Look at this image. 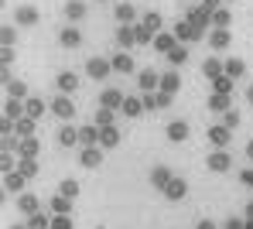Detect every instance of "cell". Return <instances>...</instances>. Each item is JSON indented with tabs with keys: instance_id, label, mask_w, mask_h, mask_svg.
Here are the masks:
<instances>
[{
	"instance_id": "43",
	"label": "cell",
	"mask_w": 253,
	"mask_h": 229,
	"mask_svg": "<svg viewBox=\"0 0 253 229\" xmlns=\"http://www.w3.org/2000/svg\"><path fill=\"white\" fill-rule=\"evenodd\" d=\"M199 3H202V7H206V10H212V14H215V10H219V7H222V0H199Z\"/></svg>"
},
{
	"instance_id": "10",
	"label": "cell",
	"mask_w": 253,
	"mask_h": 229,
	"mask_svg": "<svg viewBox=\"0 0 253 229\" xmlns=\"http://www.w3.org/2000/svg\"><path fill=\"white\" fill-rule=\"evenodd\" d=\"M51 110H55V116H62V120H72V113H76V106H72V99H69V96H55Z\"/></svg>"
},
{
	"instance_id": "32",
	"label": "cell",
	"mask_w": 253,
	"mask_h": 229,
	"mask_svg": "<svg viewBox=\"0 0 253 229\" xmlns=\"http://www.w3.org/2000/svg\"><path fill=\"white\" fill-rule=\"evenodd\" d=\"M14 41H17L14 28H10V24H3V28H0V45H3V48H14Z\"/></svg>"
},
{
	"instance_id": "4",
	"label": "cell",
	"mask_w": 253,
	"mask_h": 229,
	"mask_svg": "<svg viewBox=\"0 0 253 229\" xmlns=\"http://www.w3.org/2000/svg\"><path fill=\"white\" fill-rule=\"evenodd\" d=\"M14 21H17L21 28H31V24H38V7H31V3H21V7L14 10Z\"/></svg>"
},
{
	"instance_id": "21",
	"label": "cell",
	"mask_w": 253,
	"mask_h": 229,
	"mask_svg": "<svg viewBox=\"0 0 253 229\" xmlns=\"http://www.w3.org/2000/svg\"><path fill=\"white\" fill-rule=\"evenodd\" d=\"M140 24H144V28L151 31V35H161V14H158V10L144 14V17H140Z\"/></svg>"
},
{
	"instance_id": "46",
	"label": "cell",
	"mask_w": 253,
	"mask_h": 229,
	"mask_svg": "<svg viewBox=\"0 0 253 229\" xmlns=\"http://www.w3.org/2000/svg\"><path fill=\"white\" fill-rule=\"evenodd\" d=\"M247 99H250V103H253V86H250V89H247Z\"/></svg>"
},
{
	"instance_id": "40",
	"label": "cell",
	"mask_w": 253,
	"mask_h": 229,
	"mask_svg": "<svg viewBox=\"0 0 253 229\" xmlns=\"http://www.w3.org/2000/svg\"><path fill=\"white\" fill-rule=\"evenodd\" d=\"M236 123H240V113H236V110H229V113H226V120H222V127H229V130H233Z\"/></svg>"
},
{
	"instance_id": "23",
	"label": "cell",
	"mask_w": 253,
	"mask_h": 229,
	"mask_svg": "<svg viewBox=\"0 0 253 229\" xmlns=\"http://www.w3.org/2000/svg\"><path fill=\"white\" fill-rule=\"evenodd\" d=\"M209 110H215V113H229V110H233V106H229V96L212 92V96H209Z\"/></svg>"
},
{
	"instance_id": "15",
	"label": "cell",
	"mask_w": 253,
	"mask_h": 229,
	"mask_svg": "<svg viewBox=\"0 0 253 229\" xmlns=\"http://www.w3.org/2000/svg\"><path fill=\"white\" fill-rule=\"evenodd\" d=\"M178 89H181L178 72H161V89H158V92H168V96H174Z\"/></svg>"
},
{
	"instance_id": "14",
	"label": "cell",
	"mask_w": 253,
	"mask_h": 229,
	"mask_svg": "<svg viewBox=\"0 0 253 229\" xmlns=\"http://www.w3.org/2000/svg\"><path fill=\"white\" fill-rule=\"evenodd\" d=\"M117 45H120V51L130 45H137V35H133V24H120L117 28Z\"/></svg>"
},
{
	"instance_id": "31",
	"label": "cell",
	"mask_w": 253,
	"mask_h": 229,
	"mask_svg": "<svg viewBox=\"0 0 253 229\" xmlns=\"http://www.w3.org/2000/svg\"><path fill=\"white\" fill-rule=\"evenodd\" d=\"M229 134H233L229 127H212V130H209V140H212V144H226V140H229Z\"/></svg>"
},
{
	"instance_id": "29",
	"label": "cell",
	"mask_w": 253,
	"mask_h": 229,
	"mask_svg": "<svg viewBox=\"0 0 253 229\" xmlns=\"http://www.w3.org/2000/svg\"><path fill=\"white\" fill-rule=\"evenodd\" d=\"M133 35H137V45H154V38H158V35H151L144 24H133Z\"/></svg>"
},
{
	"instance_id": "1",
	"label": "cell",
	"mask_w": 253,
	"mask_h": 229,
	"mask_svg": "<svg viewBox=\"0 0 253 229\" xmlns=\"http://www.w3.org/2000/svg\"><path fill=\"white\" fill-rule=\"evenodd\" d=\"M171 35H174L178 41H199V38H202V31H199L188 17H181V21L174 24V31H171Z\"/></svg>"
},
{
	"instance_id": "34",
	"label": "cell",
	"mask_w": 253,
	"mask_h": 229,
	"mask_svg": "<svg viewBox=\"0 0 253 229\" xmlns=\"http://www.w3.org/2000/svg\"><path fill=\"white\" fill-rule=\"evenodd\" d=\"M99 140L110 147V144H117L120 140V134H117V127H99Z\"/></svg>"
},
{
	"instance_id": "39",
	"label": "cell",
	"mask_w": 253,
	"mask_h": 229,
	"mask_svg": "<svg viewBox=\"0 0 253 229\" xmlns=\"http://www.w3.org/2000/svg\"><path fill=\"white\" fill-rule=\"evenodd\" d=\"M76 137H79V134H76L72 127H62V134H58V140H62V144H72Z\"/></svg>"
},
{
	"instance_id": "6",
	"label": "cell",
	"mask_w": 253,
	"mask_h": 229,
	"mask_svg": "<svg viewBox=\"0 0 253 229\" xmlns=\"http://www.w3.org/2000/svg\"><path fill=\"white\" fill-rule=\"evenodd\" d=\"M126 96L120 89H106L103 96H99V106H106V110H124Z\"/></svg>"
},
{
	"instance_id": "25",
	"label": "cell",
	"mask_w": 253,
	"mask_h": 229,
	"mask_svg": "<svg viewBox=\"0 0 253 229\" xmlns=\"http://www.w3.org/2000/svg\"><path fill=\"white\" fill-rule=\"evenodd\" d=\"M7 96H10V99H24V96H28V86H24L21 79H10V82H7Z\"/></svg>"
},
{
	"instance_id": "30",
	"label": "cell",
	"mask_w": 253,
	"mask_h": 229,
	"mask_svg": "<svg viewBox=\"0 0 253 229\" xmlns=\"http://www.w3.org/2000/svg\"><path fill=\"white\" fill-rule=\"evenodd\" d=\"M17 151H21V154H24V157H28V161H31V157H35V154H38V140H35V137L21 140V144H17Z\"/></svg>"
},
{
	"instance_id": "28",
	"label": "cell",
	"mask_w": 253,
	"mask_h": 229,
	"mask_svg": "<svg viewBox=\"0 0 253 229\" xmlns=\"http://www.w3.org/2000/svg\"><path fill=\"white\" fill-rule=\"evenodd\" d=\"M140 110H144V99H133V96H126L124 116H140Z\"/></svg>"
},
{
	"instance_id": "5",
	"label": "cell",
	"mask_w": 253,
	"mask_h": 229,
	"mask_svg": "<svg viewBox=\"0 0 253 229\" xmlns=\"http://www.w3.org/2000/svg\"><path fill=\"white\" fill-rule=\"evenodd\" d=\"M137 82H140V89H144V92H158V89H161V72L147 69V72L137 76Z\"/></svg>"
},
{
	"instance_id": "8",
	"label": "cell",
	"mask_w": 253,
	"mask_h": 229,
	"mask_svg": "<svg viewBox=\"0 0 253 229\" xmlns=\"http://www.w3.org/2000/svg\"><path fill=\"white\" fill-rule=\"evenodd\" d=\"M165 106H171L168 92H144V110H165Z\"/></svg>"
},
{
	"instance_id": "17",
	"label": "cell",
	"mask_w": 253,
	"mask_h": 229,
	"mask_svg": "<svg viewBox=\"0 0 253 229\" xmlns=\"http://www.w3.org/2000/svg\"><path fill=\"white\" fill-rule=\"evenodd\" d=\"M3 113H7V120H14V123H17V120H24V116H21V113H24V103L7 96V103H3Z\"/></svg>"
},
{
	"instance_id": "47",
	"label": "cell",
	"mask_w": 253,
	"mask_h": 229,
	"mask_svg": "<svg viewBox=\"0 0 253 229\" xmlns=\"http://www.w3.org/2000/svg\"><path fill=\"white\" fill-rule=\"evenodd\" d=\"M247 154H250V157H253V140H250V147H247Z\"/></svg>"
},
{
	"instance_id": "41",
	"label": "cell",
	"mask_w": 253,
	"mask_h": 229,
	"mask_svg": "<svg viewBox=\"0 0 253 229\" xmlns=\"http://www.w3.org/2000/svg\"><path fill=\"white\" fill-rule=\"evenodd\" d=\"M0 62H3V69H10V62H14V48H3V51H0Z\"/></svg>"
},
{
	"instance_id": "9",
	"label": "cell",
	"mask_w": 253,
	"mask_h": 229,
	"mask_svg": "<svg viewBox=\"0 0 253 229\" xmlns=\"http://www.w3.org/2000/svg\"><path fill=\"white\" fill-rule=\"evenodd\" d=\"M174 48H178V38H174V35H168V31H161V35L154 38V51H161L165 58H168Z\"/></svg>"
},
{
	"instance_id": "37",
	"label": "cell",
	"mask_w": 253,
	"mask_h": 229,
	"mask_svg": "<svg viewBox=\"0 0 253 229\" xmlns=\"http://www.w3.org/2000/svg\"><path fill=\"white\" fill-rule=\"evenodd\" d=\"M226 164H229V157H226V154H212V157H209V168H215V171H222Z\"/></svg>"
},
{
	"instance_id": "3",
	"label": "cell",
	"mask_w": 253,
	"mask_h": 229,
	"mask_svg": "<svg viewBox=\"0 0 253 229\" xmlns=\"http://www.w3.org/2000/svg\"><path fill=\"white\" fill-rule=\"evenodd\" d=\"M185 17H188V21H192V24H195V28L202 31V35H206V28L212 24V10H206L202 3H199V7H192V10H188Z\"/></svg>"
},
{
	"instance_id": "48",
	"label": "cell",
	"mask_w": 253,
	"mask_h": 229,
	"mask_svg": "<svg viewBox=\"0 0 253 229\" xmlns=\"http://www.w3.org/2000/svg\"><path fill=\"white\" fill-rule=\"evenodd\" d=\"M222 3H236V0H222Z\"/></svg>"
},
{
	"instance_id": "44",
	"label": "cell",
	"mask_w": 253,
	"mask_h": 229,
	"mask_svg": "<svg viewBox=\"0 0 253 229\" xmlns=\"http://www.w3.org/2000/svg\"><path fill=\"white\" fill-rule=\"evenodd\" d=\"M168 182V171H165V168H158V171H154V185H165Z\"/></svg>"
},
{
	"instance_id": "18",
	"label": "cell",
	"mask_w": 253,
	"mask_h": 229,
	"mask_svg": "<svg viewBox=\"0 0 253 229\" xmlns=\"http://www.w3.org/2000/svg\"><path fill=\"white\" fill-rule=\"evenodd\" d=\"M229 24H233V14H229V7H219V10L212 14V28H222V31H229Z\"/></svg>"
},
{
	"instance_id": "26",
	"label": "cell",
	"mask_w": 253,
	"mask_h": 229,
	"mask_svg": "<svg viewBox=\"0 0 253 229\" xmlns=\"http://www.w3.org/2000/svg\"><path fill=\"white\" fill-rule=\"evenodd\" d=\"M168 137L171 140H185L188 137V123H185V120H174V123L168 127Z\"/></svg>"
},
{
	"instance_id": "12",
	"label": "cell",
	"mask_w": 253,
	"mask_h": 229,
	"mask_svg": "<svg viewBox=\"0 0 253 229\" xmlns=\"http://www.w3.org/2000/svg\"><path fill=\"white\" fill-rule=\"evenodd\" d=\"M202 76H206L209 82H215L219 76H226V65H222L219 58H206V65H202Z\"/></svg>"
},
{
	"instance_id": "7",
	"label": "cell",
	"mask_w": 253,
	"mask_h": 229,
	"mask_svg": "<svg viewBox=\"0 0 253 229\" xmlns=\"http://www.w3.org/2000/svg\"><path fill=\"white\" fill-rule=\"evenodd\" d=\"M113 17H117L120 24H133V21H137V7L126 3V0H120V3L113 7Z\"/></svg>"
},
{
	"instance_id": "36",
	"label": "cell",
	"mask_w": 253,
	"mask_h": 229,
	"mask_svg": "<svg viewBox=\"0 0 253 229\" xmlns=\"http://www.w3.org/2000/svg\"><path fill=\"white\" fill-rule=\"evenodd\" d=\"M110 120H113V110L99 106V113H96V123H99V127H110Z\"/></svg>"
},
{
	"instance_id": "11",
	"label": "cell",
	"mask_w": 253,
	"mask_h": 229,
	"mask_svg": "<svg viewBox=\"0 0 253 229\" xmlns=\"http://www.w3.org/2000/svg\"><path fill=\"white\" fill-rule=\"evenodd\" d=\"M55 82H58L62 96H69V92L79 89V76H76V72H58V79H55Z\"/></svg>"
},
{
	"instance_id": "24",
	"label": "cell",
	"mask_w": 253,
	"mask_h": 229,
	"mask_svg": "<svg viewBox=\"0 0 253 229\" xmlns=\"http://www.w3.org/2000/svg\"><path fill=\"white\" fill-rule=\"evenodd\" d=\"M233 82H236V79H229V76H219V79L212 82V92H219V96H229V92H233Z\"/></svg>"
},
{
	"instance_id": "42",
	"label": "cell",
	"mask_w": 253,
	"mask_h": 229,
	"mask_svg": "<svg viewBox=\"0 0 253 229\" xmlns=\"http://www.w3.org/2000/svg\"><path fill=\"white\" fill-rule=\"evenodd\" d=\"M83 161H85V164H99V154H96V151L89 147V151H85V154H83Z\"/></svg>"
},
{
	"instance_id": "22",
	"label": "cell",
	"mask_w": 253,
	"mask_h": 229,
	"mask_svg": "<svg viewBox=\"0 0 253 229\" xmlns=\"http://www.w3.org/2000/svg\"><path fill=\"white\" fill-rule=\"evenodd\" d=\"M65 17H69V21L85 17V3H83V0H69V3H65Z\"/></svg>"
},
{
	"instance_id": "35",
	"label": "cell",
	"mask_w": 253,
	"mask_h": 229,
	"mask_svg": "<svg viewBox=\"0 0 253 229\" xmlns=\"http://www.w3.org/2000/svg\"><path fill=\"white\" fill-rule=\"evenodd\" d=\"M17 134H21V137L28 140L31 134H35V120H31V116H24V120H17Z\"/></svg>"
},
{
	"instance_id": "16",
	"label": "cell",
	"mask_w": 253,
	"mask_h": 229,
	"mask_svg": "<svg viewBox=\"0 0 253 229\" xmlns=\"http://www.w3.org/2000/svg\"><path fill=\"white\" fill-rule=\"evenodd\" d=\"M58 41H62L65 48H79V45H83V35H79V28H62Z\"/></svg>"
},
{
	"instance_id": "19",
	"label": "cell",
	"mask_w": 253,
	"mask_h": 229,
	"mask_svg": "<svg viewBox=\"0 0 253 229\" xmlns=\"http://www.w3.org/2000/svg\"><path fill=\"white\" fill-rule=\"evenodd\" d=\"M222 65H226V76H229V79H240V76L247 72V62H243V58H226Z\"/></svg>"
},
{
	"instance_id": "13",
	"label": "cell",
	"mask_w": 253,
	"mask_h": 229,
	"mask_svg": "<svg viewBox=\"0 0 253 229\" xmlns=\"http://www.w3.org/2000/svg\"><path fill=\"white\" fill-rule=\"evenodd\" d=\"M209 45L222 51V48L233 45V35H229V31H222V28H212V31H209Z\"/></svg>"
},
{
	"instance_id": "45",
	"label": "cell",
	"mask_w": 253,
	"mask_h": 229,
	"mask_svg": "<svg viewBox=\"0 0 253 229\" xmlns=\"http://www.w3.org/2000/svg\"><path fill=\"white\" fill-rule=\"evenodd\" d=\"M168 191H171V195H181V191H185V185L174 182V185H168Z\"/></svg>"
},
{
	"instance_id": "33",
	"label": "cell",
	"mask_w": 253,
	"mask_h": 229,
	"mask_svg": "<svg viewBox=\"0 0 253 229\" xmlns=\"http://www.w3.org/2000/svg\"><path fill=\"white\" fill-rule=\"evenodd\" d=\"M168 62H171V65H185V62H188V48L178 45V48H174V51L168 55Z\"/></svg>"
},
{
	"instance_id": "38",
	"label": "cell",
	"mask_w": 253,
	"mask_h": 229,
	"mask_svg": "<svg viewBox=\"0 0 253 229\" xmlns=\"http://www.w3.org/2000/svg\"><path fill=\"white\" fill-rule=\"evenodd\" d=\"M79 137H83L85 144H92V140L99 137V127H83V130H79Z\"/></svg>"
},
{
	"instance_id": "20",
	"label": "cell",
	"mask_w": 253,
	"mask_h": 229,
	"mask_svg": "<svg viewBox=\"0 0 253 229\" xmlns=\"http://www.w3.org/2000/svg\"><path fill=\"white\" fill-rule=\"evenodd\" d=\"M110 62H113V72H133V58H130L126 51H120V55H113Z\"/></svg>"
},
{
	"instance_id": "27",
	"label": "cell",
	"mask_w": 253,
	"mask_h": 229,
	"mask_svg": "<svg viewBox=\"0 0 253 229\" xmlns=\"http://www.w3.org/2000/svg\"><path fill=\"white\" fill-rule=\"evenodd\" d=\"M42 113H44V103H42V99H28V103H24V116H31V120H38Z\"/></svg>"
},
{
	"instance_id": "2",
	"label": "cell",
	"mask_w": 253,
	"mask_h": 229,
	"mask_svg": "<svg viewBox=\"0 0 253 229\" xmlns=\"http://www.w3.org/2000/svg\"><path fill=\"white\" fill-rule=\"evenodd\" d=\"M110 72H113V62L110 58H89L85 62V76L89 79H106Z\"/></svg>"
}]
</instances>
